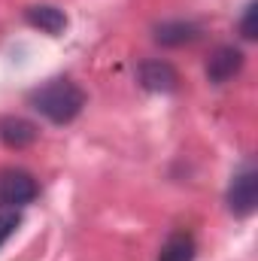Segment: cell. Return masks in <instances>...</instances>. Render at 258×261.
Returning <instances> with one entry per match:
<instances>
[{"mask_svg":"<svg viewBox=\"0 0 258 261\" xmlns=\"http://www.w3.org/2000/svg\"><path fill=\"white\" fill-rule=\"evenodd\" d=\"M28 103L34 113H40L52 125H70L85 107V91L70 76H55L40 88H34L28 94Z\"/></svg>","mask_w":258,"mask_h":261,"instance_id":"obj_1","label":"cell"},{"mask_svg":"<svg viewBox=\"0 0 258 261\" xmlns=\"http://www.w3.org/2000/svg\"><path fill=\"white\" fill-rule=\"evenodd\" d=\"M40 195V186L34 173L21 167H3L0 170V210H21L34 203Z\"/></svg>","mask_w":258,"mask_h":261,"instance_id":"obj_2","label":"cell"},{"mask_svg":"<svg viewBox=\"0 0 258 261\" xmlns=\"http://www.w3.org/2000/svg\"><path fill=\"white\" fill-rule=\"evenodd\" d=\"M228 210L237 216V219H246L252 216L258 206V170L252 164L240 167L234 176H231V186H228Z\"/></svg>","mask_w":258,"mask_h":261,"instance_id":"obj_3","label":"cell"},{"mask_svg":"<svg viewBox=\"0 0 258 261\" xmlns=\"http://www.w3.org/2000/svg\"><path fill=\"white\" fill-rule=\"evenodd\" d=\"M243 64H246L243 49H237V46H216V49L207 55L203 73H207V79H210L213 85H225V82H231V79L243 70Z\"/></svg>","mask_w":258,"mask_h":261,"instance_id":"obj_4","label":"cell"},{"mask_svg":"<svg viewBox=\"0 0 258 261\" xmlns=\"http://www.w3.org/2000/svg\"><path fill=\"white\" fill-rule=\"evenodd\" d=\"M137 79L146 91H155V94H173L179 88V73L170 61H161V58H149L137 67Z\"/></svg>","mask_w":258,"mask_h":261,"instance_id":"obj_5","label":"cell"},{"mask_svg":"<svg viewBox=\"0 0 258 261\" xmlns=\"http://www.w3.org/2000/svg\"><path fill=\"white\" fill-rule=\"evenodd\" d=\"M203 28L197 21H189V18H170V21H161L155 24L152 31V40L164 49H179V46H192L194 40H200Z\"/></svg>","mask_w":258,"mask_h":261,"instance_id":"obj_6","label":"cell"},{"mask_svg":"<svg viewBox=\"0 0 258 261\" xmlns=\"http://www.w3.org/2000/svg\"><path fill=\"white\" fill-rule=\"evenodd\" d=\"M24 21L31 28H37V31L49 34V37H61L67 31V24H70L64 9H58L52 3H34V6H28L24 9Z\"/></svg>","mask_w":258,"mask_h":261,"instance_id":"obj_7","label":"cell"},{"mask_svg":"<svg viewBox=\"0 0 258 261\" xmlns=\"http://www.w3.org/2000/svg\"><path fill=\"white\" fill-rule=\"evenodd\" d=\"M37 137H40V128L34 122L21 119V116L0 119V143L6 149H28V146L37 143Z\"/></svg>","mask_w":258,"mask_h":261,"instance_id":"obj_8","label":"cell"},{"mask_svg":"<svg viewBox=\"0 0 258 261\" xmlns=\"http://www.w3.org/2000/svg\"><path fill=\"white\" fill-rule=\"evenodd\" d=\"M194 252H197V246H194L192 234L189 231H173L164 240V246L158 252V261H194Z\"/></svg>","mask_w":258,"mask_h":261,"instance_id":"obj_9","label":"cell"},{"mask_svg":"<svg viewBox=\"0 0 258 261\" xmlns=\"http://www.w3.org/2000/svg\"><path fill=\"white\" fill-rule=\"evenodd\" d=\"M255 12H258V3H255V0H249V3H246V9H243V18H240V34H243V40H255V37H258Z\"/></svg>","mask_w":258,"mask_h":261,"instance_id":"obj_10","label":"cell"},{"mask_svg":"<svg viewBox=\"0 0 258 261\" xmlns=\"http://www.w3.org/2000/svg\"><path fill=\"white\" fill-rule=\"evenodd\" d=\"M21 225V216H18V210H3L0 213V246L15 234V228Z\"/></svg>","mask_w":258,"mask_h":261,"instance_id":"obj_11","label":"cell"}]
</instances>
